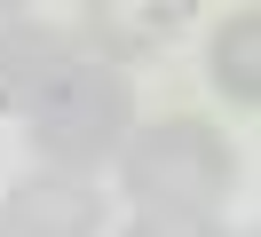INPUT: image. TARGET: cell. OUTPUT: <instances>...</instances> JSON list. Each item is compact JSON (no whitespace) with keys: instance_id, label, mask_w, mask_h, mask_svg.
Instances as JSON below:
<instances>
[{"instance_id":"3957f363","label":"cell","mask_w":261,"mask_h":237,"mask_svg":"<svg viewBox=\"0 0 261 237\" xmlns=\"http://www.w3.org/2000/svg\"><path fill=\"white\" fill-rule=\"evenodd\" d=\"M190 24L182 0H80L64 8V40L80 63H103V71H127V63H150L174 47V32Z\"/></svg>"},{"instance_id":"5b68a950","label":"cell","mask_w":261,"mask_h":237,"mask_svg":"<svg viewBox=\"0 0 261 237\" xmlns=\"http://www.w3.org/2000/svg\"><path fill=\"white\" fill-rule=\"evenodd\" d=\"M64 71H71V40L48 24V16H32L16 40L0 47V119H32Z\"/></svg>"},{"instance_id":"277c9868","label":"cell","mask_w":261,"mask_h":237,"mask_svg":"<svg viewBox=\"0 0 261 237\" xmlns=\"http://www.w3.org/2000/svg\"><path fill=\"white\" fill-rule=\"evenodd\" d=\"M0 237H103V190L40 166L0 198Z\"/></svg>"},{"instance_id":"7a4b0ae2","label":"cell","mask_w":261,"mask_h":237,"mask_svg":"<svg viewBox=\"0 0 261 237\" xmlns=\"http://www.w3.org/2000/svg\"><path fill=\"white\" fill-rule=\"evenodd\" d=\"M24 135H32V150H40L48 174L95 182V174L127 150V135H135V87H127V71H103V63L71 56V71L48 87V103L24 119Z\"/></svg>"},{"instance_id":"ba28073f","label":"cell","mask_w":261,"mask_h":237,"mask_svg":"<svg viewBox=\"0 0 261 237\" xmlns=\"http://www.w3.org/2000/svg\"><path fill=\"white\" fill-rule=\"evenodd\" d=\"M32 16H40V8H24V0H0V47L16 40V32H24V24H32Z\"/></svg>"},{"instance_id":"52a82bcc","label":"cell","mask_w":261,"mask_h":237,"mask_svg":"<svg viewBox=\"0 0 261 237\" xmlns=\"http://www.w3.org/2000/svg\"><path fill=\"white\" fill-rule=\"evenodd\" d=\"M119 237H229V229L206 221V214H135Z\"/></svg>"},{"instance_id":"6da1fadb","label":"cell","mask_w":261,"mask_h":237,"mask_svg":"<svg viewBox=\"0 0 261 237\" xmlns=\"http://www.w3.org/2000/svg\"><path fill=\"white\" fill-rule=\"evenodd\" d=\"M111 166L143 214H206V221L238 198V174H245L238 142L214 119H198V111H166V119L135 126Z\"/></svg>"},{"instance_id":"8992f818","label":"cell","mask_w":261,"mask_h":237,"mask_svg":"<svg viewBox=\"0 0 261 237\" xmlns=\"http://www.w3.org/2000/svg\"><path fill=\"white\" fill-rule=\"evenodd\" d=\"M206 87L222 95V103H238V111L261 103V16L253 8H229L222 24H214V40H206Z\"/></svg>"}]
</instances>
